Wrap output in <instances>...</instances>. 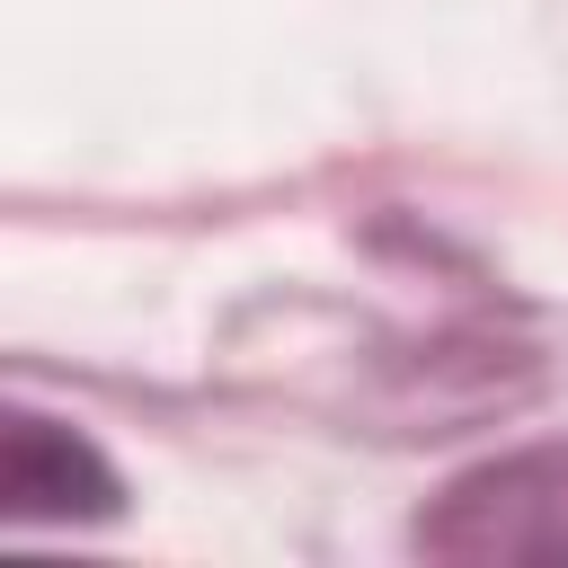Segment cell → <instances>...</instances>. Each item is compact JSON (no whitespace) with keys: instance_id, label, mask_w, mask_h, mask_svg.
Instances as JSON below:
<instances>
[]
</instances>
